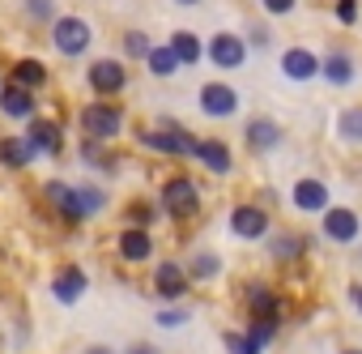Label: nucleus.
I'll use <instances>...</instances> for the list:
<instances>
[{
	"label": "nucleus",
	"instance_id": "obj_3",
	"mask_svg": "<svg viewBox=\"0 0 362 354\" xmlns=\"http://www.w3.org/2000/svg\"><path fill=\"white\" fill-rule=\"evenodd\" d=\"M162 205H166L175 218H188V214H197L201 193H197V184H192V180H170V184H166V193H162Z\"/></svg>",
	"mask_w": 362,
	"mask_h": 354
},
{
	"label": "nucleus",
	"instance_id": "obj_37",
	"mask_svg": "<svg viewBox=\"0 0 362 354\" xmlns=\"http://www.w3.org/2000/svg\"><path fill=\"white\" fill-rule=\"evenodd\" d=\"M349 299H354V307L362 312V286H354V290H349Z\"/></svg>",
	"mask_w": 362,
	"mask_h": 354
},
{
	"label": "nucleus",
	"instance_id": "obj_34",
	"mask_svg": "<svg viewBox=\"0 0 362 354\" xmlns=\"http://www.w3.org/2000/svg\"><path fill=\"white\" fill-rule=\"evenodd\" d=\"M264 9H269V13H290L294 0H264Z\"/></svg>",
	"mask_w": 362,
	"mask_h": 354
},
{
	"label": "nucleus",
	"instance_id": "obj_15",
	"mask_svg": "<svg viewBox=\"0 0 362 354\" xmlns=\"http://www.w3.org/2000/svg\"><path fill=\"white\" fill-rule=\"evenodd\" d=\"M149 252H153V239H149L145 227H128L119 235V256L124 261H149Z\"/></svg>",
	"mask_w": 362,
	"mask_h": 354
},
{
	"label": "nucleus",
	"instance_id": "obj_21",
	"mask_svg": "<svg viewBox=\"0 0 362 354\" xmlns=\"http://www.w3.org/2000/svg\"><path fill=\"white\" fill-rule=\"evenodd\" d=\"M277 141H281V128H277L273 120H256V124L247 128V145H252V149H273Z\"/></svg>",
	"mask_w": 362,
	"mask_h": 354
},
{
	"label": "nucleus",
	"instance_id": "obj_10",
	"mask_svg": "<svg viewBox=\"0 0 362 354\" xmlns=\"http://www.w3.org/2000/svg\"><path fill=\"white\" fill-rule=\"evenodd\" d=\"M0 111H5V115H13V120H26V115H35V94H30V86H22V81H9V90L0 94Z\"/></svg>",
	"mask_w": 362,
	"mask_h": 354
},
{
	"label": "nucleus",
	"instance_id": "obj_16",
	"mask_svg": "<svg viewBox=\"0 0 362 354\" xmlns=\"http://www.w3.org/2000/svg\"><path fill=\"white\" fill-rule=\"evenodd\" d=\"M52 295H56L60 303H77V299L86 295V273H81V269H73V265H69V269H60V273H56V282H52Z\"/></svg>",
	"mask_w": 362,
	"mask_h": 354
},
{
	"label": "nucleus",
	"instance_id": "obj_25",
	"mask_svg": "<svg viewBox=\"0 0 362 354\" xmlns=\"http://www.w3.org/2000/svg\"><path fill=\"white\" fill-rule=\"evenodd\" d=\"M149 69H153L158 77H170V73L179 69V56H175V47H153V52H149Z\"/></svg>",
	"mask_w": 362,
	"mask_h": 354
},
{
	"label": "nucleus",
	"instance_id": "obj_18",
	"mask_svg": "<svg viewBox=\"0 0 362 354\" xmlns=\"http://www.w3.org/2000/svg\"><path fill=\"white\" fill-rule=\"evenodd\" d=\"M209 171H218V175H226L230 171V149L222 145V141H197V149H192Z\"/></svg>",
	"mask_w": 362,
	"mask_h": 354
},
{
	"label": "nucleus",
	"instance_id": "obj_4",
	"mask_svg": "<svg viewBox=\"0 0 362 354\" xmlns=\"http://www.w3.org/2000/svg\"><path fill=\"white\" fill-rule=\"evenodd\" d=\"M90 86H94L103 98H111V94H119V90L128 86V73H124L119 60H94V64H90Z\"/></svg>",
	"mask_w": 362,
	"mask_h": 354
},
{
	"label": "nucleus",
	"instance_id": "obj_39",
	"mask_svg": "<svg viewBox=\"0 0 362 354\" xmlns=\"http://www.w3.org/2000/svg\"><path fill=\"white\" fill-rule=\"evenodd\" d=\"M86 354H111V350H103V346H94V350H86Z\"/></svg>",
	"mask_w": 362,
	"mask_h": 354
},
{
	"label": "nucleus",
	"instance_id": "obj_8",
	"mask_svg": "<svg viewBox=\"0 0 362 354\" xmlns=\"http://www.w3.org/2000/svg\"><path fill=\"white\" fill-rule=\"evenodd\" d=\"M141 141L149 149H162V154H192L197 141L188 132H179V128H162V132H141Z\"/></svg>",
	"mask_w": 362,
	"mask_h": 354
},
{
	"label": "nucleus",
	"instance_id": "obj_13",
	"mask_svg": "<svg viewBox=\"0 0 362 354\" xmlns=\"http://www.w3.org/2000/svg\"><path fill=\"white\" fill-rule=\"evenodd\" d=\"M290 197H294V205L307 210V214H324V205H328V188H324L320 180H298Z\"/></svg>",
	"mask_w": 362,
	"mask_h": 354
},
{
	"label": "nucleus",
	"instance_id": "obj_7",
	"mask_svg": "<svg viewBox=\"0 0 362 354\" xmlns=\"http://www.w3.org/2000/svg\"><path fill=\"white\" fill-rule=\"evenodd\" d=\"M230 227H235L239 239H260V235L269 231V214L256 210V205H239V210L230 214Z\"/></svg>",
	"mask_w": 362,
	"mask_h": 354
},
{
	"label": "nucleus",
	"instance_id": "obj_19",
	"mask_svg": "<svg viewBox=\"0 0 362 354\" xmlns=\"http://www.w3.org/2000/svg\"><path fill=\"white\" fill-rule=\"evenodd\" d=\"M30 158H35L30 137H5V141H0V162H5V166H26Z\"/></svg>",
	"mask_w": 362,
	"mask_h": 354
},
{
	"label": "nucleus",
	"instance_id": "obj_1",
	"mask_svg": "<svg viewBox=\"0 0 362 354\" xmlns=\"http://www.w3.org/2000/svg\"><path fill=\"white\" fill-rule=\"evenodd\" d=\"M81 128H86V137H94V141H111V137H119L124 115H119V107H111V103H90V107L81 111Z\"/></svg>",
	"mask_w": 362,
	"mask_h": 354
},
{
	"label": "nucleus",
	"instance_id": "obj_27",
	"mask_svg": "<svg viewBox=\"0 0 362 354\" xmlns=\"http://www.w3.org/2000/svg\"><path fill=\"white\" fill-rule=\"evenodd\" d=\"M226 350L230 354H260V341L247 333V337H239V333H226Z\"/></svg>",
	"mask_w": 362,
	"mask_h": 354
},
{
	"label": "nucleus",
	"instance_id": "obj_40",
	"mask_svg": "<svg viewBox=\"0 0 362 354\" xmlns=\"http://www.w3.org/2000/svg\"><path fill=\"white\" fill-rule=\"evenodd\" d=\"M179 5H197V0H179Z\"/></svg>",
	"mask_w": 362,
	"mask_h": 354
},
{
	"label": "nucleus",
	"instance_id": "obj_6",
	"mask_svg": "<svg viewBox=\"0 0 362 354\" xmlns=\"http://www.w3.org/2000/svg\"><path fill=\"white\" fill-rule=\"evenodd\" d=\"M153 286H158L162 299H179V295H188V273L179 269L175 261H162V265L153 269Z\"/></svg>",
	"mask_w": 362,
	"mask_h": 354
},
{
	"label": "nucleus",
	"instance_id": "obj_33",
	"mask_svg": "<svg viewBox=\"0 0 362 354\" xmlns=\"http://www.w3.org/2000/svg\"><path fill=\"white\" fill-rule=\"evenodd\" d=\"M354 13H358V0H341V5H337V18H341L345 26L354 22Z\"/></svg>",
	"mask_w": 362,
	"mask_h": 354
},
{
	"label": "nucleus",
	"instance_id": "obj_5",
	"mask_svg": "<svg viewBox=\"0 0 362 354\" xmlns=\"http://www.w3.org/2000/svg\"><path fill=\"white\" fill-rule=\"evenodd\" d=\"M358 231H362L358 214H349V210H324V235H328V239H337V244H354Z\"/></svg>",
	"mask_w": 362,
	"mask_h": 354
},
{
	"label": "nucleus",
	"instance_id": "obj_36",
	"mask_svg": "<svg viewBox=\"0 0 362 354\" xmlns=\"http://www.w3.org/2000/svg\"><path fill=\"white\" fill-rule=\"evenodd\" d=\"M30 9L35 13H52V0H30Z\"/></svg>",
	"mask_w": 362,
	"mask_h": 354
},
{
	"label": "nucleus",
	"instance_id": "obj_23",
	"mask_svg": "<svg viewBox=\"0 0 362 354\" xmlns=\"http://www.w3.org/2000/svg\"><path fill=\"white\" fill-rule=\"evenodd\" d=\"M13 81H22V86H43L47 81V69L39 64V60H18V69H13Z\"/></svg>",
	"mask_w": 362,
	"mask_h": 354
},
{
	"label": "nucleus",
	"instance_id": "obj_2",
	"mask_svg": "<svg viewBox=\"0 0 362 354\" xmlns=\"http://www.w3.org/2000/svg\"><path fill=\"white\" fill-rule=\"evenodd\" d=\"M52 39H56V47H60L64 56H81V52L90 47V26H86L81 18H60L56 30H52Z\"/></svg>",
	"mask_w": 362,
	"mask_h": 354
},
{
	"label": "nucleus",
	"instance_id": "obj_20",
	"mask_svg": "<svg viewBox=\"0 0 362 354\" xmlns=\"http://www.w3.org/2000/svg\"><path fill=\"white\" fill-rule=\"evenodd\" d=\"M324 81H332V86H349V81H354V60H349L345 52L324 56Z\"/></svg>",
	"mask_w": 362,
	"mask_h": 354
},
{
	"label": "nucleus",
	"instance_id": "obj_11",
	"mask_svg": "<svg viewBox=\"0 0 362 354\" xmlns=\"http://www.w3.org/2000/svg\"><path fill=\"white\" fill-rule=\"evenodd\" d=\"M281 73L294 77V81H311V77L320 73V60H315L307 47H290V52L281 56Z\"/></svg>",
	"mask_w": 362,
	"mask_h": 354
},
{
	"label": "nucleus",
	"instance_id": "obj_35",
	"mask_svg": "<svg viewBox=\"0 0 362 354\" xmlns=\"http://www.w3.org/2000/svg\"><path fill=\"white\" fill-rule=\"evenodd\" d=\"M188 312H162V324H184Z\"/></svg>",
	"mask_w": 362,
	"mask_h": 354
},
{
	"label": "nucleus",
	"instance_id": "obj_12",
	"mask_svg": "<svg viewBox=\"0 0 362 354\" xmlns=\"http://www.w3.org/2000/svg\"><path fill=\"white\" fill-rule=\"evenodd\" d=\"M201 107H205V115H235V107H239V98H235V90L230 86H201Z\"/></svg>",
	"mask_w": 362,
	"mask_h": 354
},
{
	"label": "nucleus",
	"instance_id": "obj_22",
	"mask_svg": "<svg viewBox=\"0 0 362 354\" xmlns=\"http://www.w3.org/2000/svg\"><path fill=\"white\" fill-rule=\"evenodd\" d=\"M170 47H175L179 64H197V60H201V39H197V35H188V30H179V35L170 39Z\"/></svg>",
	"mask_w": 362,
	"mask_h": 354
},
{
	"label": "nucleus",
	"instance_id": "obj_26",
	"mask_svg": "<svg viewBox=\"0 0 362 354\" xmlns=\"http://www.w3.org/2000/svg\"><path fill=\"white\" fill-rule=\"evenodd\" d=\"M247 333H252V337H256L260 346H264V341H273V337H277V316H256Z\"/></svg>",
	"mask_w": 362,
	"mask_h": 354
},
{
	"label": "nucleus",
	"instance_id": "obj_30",
	"mask_svg": "<svg viewBox=\"0 0 362 354\" xmlns=\"http://www.w3.org/2000/svg\"><path fill=\"white\" fill-rule=\"evenodd\" d=\"M124 43H128V52H132V56H145V60H149V52H153V43H149L145 35H136V30H132Z\"/></svg>",
	"mask_w": 362,
	"mask_h": 354
},
{
	"label": "nucleus",
	"instance_id": "obj_31",
	"mask_svg": "<svg viewBox=\"0 0 362 354\" xmlns=\"http://www.w3.org/2000/svg\"><path fill=\"white\" fill-rule=\"evenodd\" d=\"M192 269H197L201 278H214V273H218V256H209V252H201V256L192 261Z\"/></svg>",
	"mask_w": 362,
	"mask_h": 354
},
{
	"label": "nucleus",
	"instance_id": "obj_9",
	"mask_svg": "<svg viewBox=\"0 0 362 354\" xmlns=\"http://www.w3.org/2000/svg\"><path fill=\"white\" fill-rule=\"evenodd\" d=\"M243 56H247V47H243V39H235V35H218V39L209 43V60H214L218 69H239Z\"/></svg>",
	"mask_w": 362,
	"mask_h": 354
},
{
	"label": "nucleus",
	"instance_id": "obj_14",
	"mask_svg": "<svg viewBox=\"0 0 362 354\" xmlns=\"http://www.w3.org/2000/svg\"><path fill=\"white\" fill-rule=\"evenodd\" d=\"M98 210H103V193L98 188H69V201H64L69 218H90Z\"/></svg>",
	"mask_w": 362,
	"mask_h": 354
},
{
	"label": "nucleus",
	"instance_id": "obj_41",
	"mask_svg": "<svg viewBox=\"0 0 362 354\" xmlns=\"http://www.w3.org/2000/svg\"><path fill=\"white\" fill-rule=\"evenodd\" d=\"M349 354H362V350H349Z\"/></svg>",
	"mask_w": 362,
	"mask_h": 354
},
{
	"label": "nucleus",
	"instance_id": "obj_32",
	"mask_svg": "<svg viewBox=\"0 0 362 354\" xmlns=\"http://www.w3.org/2000/svg\"><path fill=\"white\" fill-rule=\"evenodd\" d=\"M43 193H47V201H52V205H60V210H64V201H69V184H47Z\"/></svg>",
	"mask_w": 362,
	"mask_h": 354
},
{
	"label": "nucleus",
	"instance_id": "obj_17",
	"mask_svg": "<svg viewBox=\"0 0 362 354\" xmlns=\"http://www.w3.org/2000/svg\"><path fill=\"white\" fill-rule=\"evenodd\" d=\"M30 145H35L39 154H52V158H56L64 141H60V128H56L52 120H35V124H30Z\"/></svg>",
	"mask_w": 362,
	"mask_h": 354
},
{
	"label": "nucleus",
	"instance_id": "obj_38",
	"mask_svg": "<svg viewBox=\"0 0 362 354\" xmlns=\"http://www.w3.org/2000/svg\"><path fill=\"white\" fill-rule=\"evenodd\" d=\"M128 354H158V350H153V346H132Z\"/></svg>",
	"mask_w": 362,
	"mask_h": 354
},
{
	"label": "nucleus",
	"instance_id": "obj_24",
	"mask_svg": "<svg viewBox=\"0 0 362 354\" xmlns=\"http://www.w3.org/2000/svg\"><path fill=\"white\" fill-rule=\"evenodd\" d=\"M247 303H252V316H277V299L269 286H252L247 290Z\"/></svg>",
	"mask_w": 362,
	"mask_h": 354
},
{
	"label": "nucleus",
	"instance_id": "obj_29",
	"mask_svg": "<svg viewBox=\"0 0 362 354\" xmlns=\"http://www.w3.org/2000/svg\"><path fill=\"white\" fill-rule=\"evenodd\" d=\"M303 252V244L294 239V235H281V239H273V256H298Z\"/></svg>",
	"mask_w": 362,
	"mask_h": 354
},
{
	"label": "nucleus",
	"instance_id": "obj_28",
	"mask_svg": "<svg viewBox=\"0 0 362 354\" xmlns=\"http://www.w3.org/2000/svg\"><path fill=\"white\" fill-rule=\"evenodd\" d=\"M341 137L345 141H362V111H345L341 115Z\"/></svg>",
	"mask_w": 362,
	"mask_h": 354
}]
</instances>
